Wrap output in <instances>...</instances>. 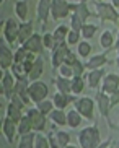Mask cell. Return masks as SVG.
I'll return each mask as SVG.
<instances>
[{
    "label": "cell",
    "mask_w": 119,
    "mask_h": 148,
    "mask_svg": "<svg viewBox=\"0 0 119 148\" xmlns=\"http://www.w3.org/2000/svg\"><path fill=\"white\" fill-rule=\"evenodd\" d=\"M95 2H103V0H95Z\"/></svg>",
    "instance_id": "48"
},
{
    "label": "cell",
    "mask_w": 119,
    "mask_h": 148,
    "mask_svg": "<svg viewBox=\"0 0 119 148\" xmlns=\"http://www.w3.org/2000/svg\"><path fill=\"white\" fill-rule=\"evenodd\" d=\"M70 12H72V3H69L67 0H52V5H51V16H52L56 21L69 16Z\"/></svg>",
    "instance_id": "6"
},
{
    "label": "cell",
    "mask_w": 119,
    "mask_h": 148,
    "mask_svg": "<svg viewBox=\"0 0 119 148\" xmlns=\"http://www.w3.org/2000/svg\"><path fill=\"white\" fill-rule=\"evenodd\" d=\"M33 34H34V33H33V23H31V21H21V23H20V31H18V42H20V44H25Z\"/></svg>",
    "instance_id": "17"
},
{
    "label": "cell",
    "mask_w": 119,
    "mask_h": 148,
    "mask_svg": "<svg viewBox=\"0 0 119 148\" xmlns=\"http://www.w3.org/2000/svg\"><path fill=\"white\" fill-rule=\"evenodd\" d=\"M77 2H88V0H77Z\"/></svg>",
    "instance_id": "47"
},
{
    "label": "cell",
    "mask_w": 119,
    "mask_h": 148,
    "mask_svg": "<svg viewBox=\"0 0 119 148\" xmlns=\"http://www.w3.org/2000/svg\"><path fill=\"white\" fill-rule=\"evenodd\" d=\"M56 140H57V147L64 148L70 143V135L67 134L65 130H59L57 134H56Z\"/></svg>",
    "instance_id": "35"
},
{
    "label": "cell",
    "mask_w": 119,
    "mask_h": 148,
    "mask_svg": "<svg viewBox=\"0 0 119 148\" xmlns=\"http://www.w3.org/2000/svg\"><path fill=\"white\" fill-rule=\"evenodd\" d=\"M116 65L119 67V52H118V59H116Z\"/></svg>",
    "instance_id": "46"
},
{
    "label": "cell",
    "mask_w": 119,
    "mask_h": 148,
    "mask_svg": "<svg viewBox=\"0 0 119 148\" xmlns=\"http://www.w3.org/2000/svg\"><path fill=\"white\" fill-rule=\"evenodd\" d=\"M34 138H36V130H31L28 134L21 135V138L18 142V148H34Z\"/></svg>",
    "instance_id": "27"
},
{
    "label": "cell",
    "mask_w": 119,
    "mask_h": 148,
    "mask_svg": "<svg viewBox=\"0 0 119 148\" xmlns=\"http://www.w3.org/2000/svg\"><path fill=\"white\" fill-rule=\"evenodd\" d=\"M100 140H101V135H100V129L96 125L85 127L78 134V143L82 148H98L101 143Z\"/></svg>",
    "instance_id": "1"
},
{
    "label": "cell",
    "mask_w": 119,
    "mask_h": 148,
    "mask_svg": "<svg viewBox=\"0 0 119 148\" xmlns=\"http://www.w3.org/2000/svg\"><path fill=\"white\" fill-rule=\"evenodd\" d=\"M87 69V67L83 65V64H82V62L78 60V59H77V60L74 62V64H72V70H74V77H82V75H83V70Z\"/></svg>",
    "instance_id": "41"
},
{
    "label": "cell",
    "mask_w": 119,
    "mask_h": 148,
    "mask_svg": "<svg viewBox=\"0 0 119 148\" xmlns=\"http://www.w3.org/2000/svg\"><path fill=\"white\" fill-rule=\"evenodd\" d=\"M28 95L31 98V103L38 104L39 101L46 99L49 95V88L44 82H39V80H34V82H30V86H28Z\"/></svg>",
    "instance_id": "3"
},
{
    "label": "cell",
    "mask_w": 119,
    "mask_h": 148,
    "mask_svg": "<svg viewBox=\"0 0 119 148\" xmlns=\"http://www.w3.org/2000/svg\"><path fill=\"white\" fill-rule=\"evenodd\" d=\"M17 132H18V124L15 121H12L10 117H5L3 122H2V134H3V137L7 138V142L10 145L15 142Z\"/></svg>",
    "instance_id": "11"
},
{
    "label": "cell",
    "mask_w": 119,
    "mask_h": 148,
    "mask_svg": "<svg viewBox=\"0 0 119 148\" xmlns=\"http://www.w3.org/2000/svg\"><path fill=\"white\" fill-rule=\"evenodd\" d=\"M75 109L83 116V119L91 121L93 119V111H95V101H93L91 98H88V96L78 98V99H75Z\"/></svg>",
    "instance_id": "7"
},
{
    "label": "cell",
    "mask_w": 119,
    "mask_h": 148,
    "mask_svg": "<svg viewBox=\"0 0 119 148\" xmlns=\"http://www.w3.org/2000/svg\"><path fill=\"white\" fill-rule=\"evenodd\" d=\"M96 104H98V111L101 114V117L106 121V124L109 127H113L109 124V111H111V99H109V95L105 91H100L96 93Z\"/></svg>",
    "instance_id": "5"
},
{
    "label": "cell",
    "mask_w": 119,
    "mask_h": 148,
    "mask_svg": "<svg viewBox=\"0 0 119 148\" xmlns=\"http://www.w3.org/2000/svg\"><path fill=\"white\" fill-rule=\"evenodd\" d=\"M49 137H44L41 132H36V138H34V148H49Z\"/></svg>",
    "instance_id": "36"
},
{
    "label": "cell",
    "mask_w": 119,
    "mask_h": 148,
    "mask_svg": "<svg viewBox=\"0 0 119 148\" xmlns=\"http://www.w3.org/2000/svg\"><path fill=\"white\" fill-rule=\"evenodd\" d=\"M43 73H44V60H43V57H36V60H34V64L31 67V72H30V82L39 80Z\"/></svg>",
    "instance_id": "20"
},
{
    "label": "cell",
    "mask_w": 119,
    "mask_h": 148,
    "mask_svg": "<svg viewBox=\"0 0 119 148\" xmlns=\"http://www.w3.org/2000/svg\"><path fill=\"white\" fill-rule=\"evenodd\" d=\"M80 36H82V33H80V31L70 29V31H69V36H67V44H69V46L78 44L80 42Z\"/></svg>",
    "instance_id": "37"
},
{
    "label": "cell",
    "mask_w": 119,
    "mask_h": 148,
    "mask_svg": "<svg viewBox=\"0 0 119 148\" xmlns=\"http://www.w3.org/2000/svg\"><path fill=\"white\" fill-rule=\"evenodd\" d=\"M31 130H33V124H31L30 117H28V114H26V116L21 117V121L18 122V134L25 135V134H28V132H31Z\"/></svg>",
    "instance_id": "30"
},
{
    "label": "cell",
    "mask_w": 119,
    "mask_h": 148,
    "mask_svg": "<svg viewBox=\"0 0 119 148\" xmlns=\"http://www.w3.org/2000/svg\"><path fill=\"white\" fill-rule=\"evenodd\" d=\"M49 117L56 125H67V112H64V109L54 108L49 114Z\"/></svg>",
    "instance_id": "22"
},
{
    "label": "cell",
    "mask_w": 119,
    "mask_h": 148,
    "mask_svg": "<svg viewBox=\"0 0 119 148\" xmlns=\"http://www.w3.org/2000/svg\"><path fill=\"white\" fill-rule=\"evenodd\" d=\"M109 99H111V109L116 108L119 104V90H116L114 93H111L109 95Z\"/></svg>",
    "instance_id": "42"
},
{
    "label": "cell",
    "mask_w": 119,
    "mask_h": 148,
    "mask_svg": "<svg viewBox=\"0 0 119 148\" xmlns=\"http://www.w3.org/2000/svg\"><path fill=\"white\" fill-rule=\"evenodd\" d=\"M18 31H20V23L15 18H8L3 28V36L8 44H13L18 39Z\"/></svg>",
    "instance_id": "9"
},
{
    "label": "cell",
    "mask_w": 119,
    "mask_h": 148,
    "mask_svg": "<svg viewBox=\"0 0 119 148\" xmlns=\"http://www.w3.org/2000/svg\"><path fill=\"white\" fill-rule=\"evenodd\" d=\"M51 5H52V0H39L38 7H36V13H38V18L41 20V23H43V29L46 28L47 16L51 15Z\"/></svg>",
    "instance_id": "15"
},
{
    "label": "cell",
    "mask_w": 119,
    "mask_h": 148,
    "mask_svg": "<svg viewBox=\"0 0 119 148\" xmlns=\"http://www.w3.org/2000/svg\"><path fill=\"white\" fill-rule=\"evenodd\" d=\"M85 83H83V77H72V93L74 95H80L83 91Z\"/></svg>",
    "instance_id": "34"
},
{
    "label": "cell",
    "mask_w": 119,
    "mask_h": 148,
    "mask_svg": "<svg viewBox=\"0 0 119 148\" xmlns=\"http://www.w3.org/2000/svg\"><path fill=\"white\" fill-rule=\"evenodd\" d=\"M82 114L77 111V109H70L69 112H67V125L70 127V129H77V127L82 124Z\"/></svg>",
    "instance_id": "26"
},
{
    "label": "cell",
    "mask_w": 119,
    "mask_h": 148,
    "mask_svg": "<svg viewBox=\"0 0 119 148\" xmlns=\"http://www.w3.org/2000/svg\"><path fill=\"white\" fill-rule=\"evenodd\" d=\"M54 83H56L57 91L65 93V95H70V93H72V78H67V77H62V75H59Z\"/></svg>",
    "instance_id": "21"
},
{
    "label": "cell",
    "mask_w": 119,
    "mask_h": 148,
    "mask_svg": "<svg viewBox=\"0 0 119 148\" xmlns=\"http://www.w3.org/2000/svg\"><path fill=\"white\" fill-rule=\"evenodd\" d=\"M83 25L85 23L80 20L78 16L75 13H72V16H70V29H75V31H82V28H83Z\"/></svg>",
    "instance_id": "38"
},
{
    "label": "cell",
    "mask_w": 119,
    "mask_h": 148,
    "mask_svg": "<svg viewBox=\"0 0 119 148\" xmlns=\"http://www.w3.org/2000/svg\"><path fill=\"white\" fill-rule=\"evenodd\" d=\"M57 72H59V75H62V77H67V78H72V77H74L72 65H69V64H62V65L57 69Z\"/></svg>",
    "instance_id": "39"
},
{
    "label": "cell",
    "mask_w": 119,
    "mask_h": 148,
    "mask_svg": "<svg viewBox=\"0 0 119 148\" xmlns=\"http://www.w3.org/2000/svg\"><path fill=\"white\" fill-rule=\"evenodd\" d=\"M52 101H54V106H56V108L65 109L67 106H69V103H70V101H74V96H69V95H65V93L57 91L56 95H54Z\"/></svg>",
    "instance_id": "23"
},
{
    "label": "cell",
    "mask_w": 119,
    "mask_h": 148,
    "mask_svg": "<svg viewBox=\"0 0 119 148\" xmlns=\"http://www.w3.org/2000/svg\"><path fill=\"white\" fill-rule=\"evenodd\" d=\"M36 108L39 109V111H41L43 114L49 116V114H51V111H52V109L56 108V106H54V101H51V99H47V98H46V99L39 101V103L36 104Z\"/></svg>",
    "instance_id": "31"
},
{
    "label": "cell",
    "mask_w": 119,
    "mask_h": 148,
    "mask_svg": "<svg viewBox=\"0 0 119 148\" xmlns=\"http://www.w3.org/2000/svg\"><path fill=\"white\" fill-rule=\"evenodd\" d=\"M21 46H25L28 51H31V52H34V54H41L46 49L44 42H43V36L38 34V33H34V34L31 36L25 44H21Z\"/></svg>",
    "instance_id": "13"
},
{
    "label": "cell",
    "mask_w": 119,
    "mask_h": 148,
    "mask_svg": "<svg viewBox=\"0 0 119 148\" xmlns=\"http://www.w3.org/2000/svg\"><path fill=\"white\" fill-rule=\"evenodd\" d=\"M49 143H51V147L52 148H57V140H56V134H49Z\"/></svg>",
    "instance_id": "43"
},
{
    "label": "cell",
    "mask_w": 119,
    "mask_h": 148,
    "mask_svg": "<svg viewBox=\"0 0 119 148\" xmlns=\"http://www.w3.org/2000/svg\"><path fill=\"white\" fill-rule=\"evenodd\" d=\"M96 31H98L96 25H90V23H85L80 33H82V36H83V39H91L93 36L96 34Z\"/></svg>",
    "instance_id": "32"
},
{
    "label": "cell",
    "mask_w": 119,
    "mask_h": 148,
    "mask_svg": "<svg viewBox=\"0 0 119 148\" xmlns=\"http://www.w3.org/2000/svg\"><path fill=\"white\" fill-rule=\"evenodd\" d=\"M108 64V57L106 54H96V56L90 57L88 60L85 62V67L88 70H95V69H101Z\"/></svg>",
    "instance_id": "18"
},
{
    "label": "cell",
    "mask_w": 119,
    "mask_h": 148,
    "mask_svg": "<svg viewBox=\"0 0 119 148\" xmlns=\"http://www.w3.org/2000/svg\"><path fill=\"white\" fill-rule=\"evenodd\" d=\"M70 52V46L65 42H56V46L52 47V59H51V62H52V67L56 70L59 69V67L64 64V60H65V56Z\"/></svg>",
    "instance_id": "4"
},
{
    "label": "cell",
    "mask_w": 119,
    "mask_h": 148,
    "mask_svg": "<svg viewBox=\"0 0 119 148\" xmlns=\"http://www.w3.org/2000/svg\"><path fill=\"white\" fill-rule=\"evenodd\" d=\"M111 3L114 5V7H119V0H111Z\"/></svg>",
    "instance_id": "44"
},
{
    "label": "cell",
    "mask_w": 119,
    "mask_h": 148,
    "mask_svg": "<svg viewBox=\"0 0 119 148\" xmlns=\"http://www.w3.org/2000/svg\"><path fill=\"white\" fill-rule=\"evenodd\" d=\"M103 78H105V70L101 69H95V70H90V73L87 75V82H88V86L91 90H96L100 85H101Z\"/></svg>",
    "instance_id": "16"
},
{
    "label": "cell",
    "mask_w": 119,
    "mask_h": 148,
    "mask_svg": "<svg viewBox=\"0 0 119 148\" xmlns=\"http://www.w3.org/2000/svg\"><path fill=\"white\" fill-rule=\"evenodd\" d=\"M69 26H65V25H61V26H57L56 29H54V39H56V42H65L67 41V36H69Z\"/></svg>",
    "instance_id": "29"
},
{
    "label": "cell",
    "mask_w": 119,
    "mask_h": 148,
    "mask_svg": "<svg viewBox=\"0 0 119 148\" xmlns=\"http://www.w3.org/2000/svg\"><path fill=\"white\" fill-rule=\"evenodd\" d=\"M7 117H10L12 121H15V122L18 124V122L21 121V117H23L21 108H20V106H17L15 103H12V101H10L8 106H7Z\"/></svg>",
    "instance_id": "24"
},
{
    "label": "cell",
    "mask_w": 119,
    "mask_h": 148,
    "mask_svg": "<svg viewBox=\"0 0 119 148\" xmlns=\"http://www.w3.org/2000/svg\"><path fill=\"white\" fill-rule=\"evenodd\" d=\"M43 42H44L46 49H51V51H52V47L56 46V39H54L52 33H44V36H43Z\"/></svg>",
    "instance_id": "40"
},
{
    "label": "cell",
    "mask_w": 119,
    "mask_h": 148,
    "mask_svg": "<svg viewBox=\"0 0 119 148\" xmlns=\"http://www.w3.org/2000/svg\"><path fill=\"white\" fill-rule=\"evenodd\" d=\"M15 75L10 72V70H3V75H2V95L5 98H12V95L15 93V80H13Z\"/></svg>",
    "instance_id": "10"
},
{
    "label": "cell",
    "mask_w": 119,
    "mask_h": 148,
    "mask_svg": "<svg viewBox=\"0 0 119 148\" xmlns=\"http://www.w3.org/2000/svg\"><path fill=\"white\" fill-rule=\"evenodd\" d=\"M114 36L111 31H103L101 33V38H100V46H101L105 51H109L113 46H114Z\"/></svg>",
    "instance_id": "28"
},
{
    "label": "cell",
    "mask_w": 119,
    "mask_h": 148,
    "mask_svg": "<svg viewBox=\"0 0 119 148\" xmlns=\"http://www.w3.org/2000/svg\"><path fill=\"white\" fill-rule=\"evenodd\" d=\"M28 117H30L31 124H33V130L36 132H43L46 127V114H43L38 108L34 109H28Z\"/></svg>",
    "instance_id": "8"
},
{
    "label": "cell",
    "mask_w": 119,
    "mask_h": 148,
    "mask_svg": "<svg viewBox=\"0 0 119 148\" xmlns=\"http://www.w3.org/2000/svg\"><path fill=\"white\" fill-rule=\"evenodd\" d=\"M13 62H15V54H12V51L5 44H2L0 46V69L10 70L12 65H13Z\"/></svg>",
    "instance_id": "14"
},
{
    "label": "cell",
    "mask_w": 119,
    "mask_h": 148,
    "mask_svg": "<svg viewBox=\"0 0 119 148\" xmlns=\"http://www.w3.org/2000/svg\"><path fill=\"white\" fill-rule=\"evenodd\" d=\"M28 12H30V7H28L26 0H17V3H15V13H17L18 20L25 21L28 18Z\"/></svg>",
    "instance_id": "25"
},
{
    "label": "cell",
    "mask_w": 119,
    "mask_h": 148,
    "mask_svg": "<svg viewBox=\"0 0 119 148\" xmlns=\"http://www.w3.org/2000/svg\"><path fill=\"white\" fill-rule=\"evenodd\" d=\"M77 54L80 57H88L91 54V44L88 41H82V42L77 44Z\"/></svg>",
    "instance_id": "33"
},
{
    "label": "cell",
    "mask_w": 119,
    "mask_h": 148,
    "mask_svg": "<svg viewBox=\"0 0 119 148\" xmlns=\"http://www.w3.org/2000/svg\"><path fill=\"white\" fill-rule=\"evenodd\" d=\"M116 90H119V75L116 73H109V75H105V78L101 82V91L108 93H114Z\"/></svg>",
    "instance_id": "12"
},
{
    "label": "cell",
    "mask_w": 119,
    "mask_h": 148,
    "mask_svg": "<svg viewBox=\"0 0 119 148\" xmlns=\"http://www.w3.org/2000/svg\"><path fill=\"white\" fill-rule=\"evenodd\" d=\"M116 49H118V52H119V34H118V39H116Z\"/></svg>",
    "instance_id": "45"
},
{
    "label": "cell",
    "mask_w": 119,
    "mask_h": 148,
    "mask_svg": "<svg viewBox=\"0 0 119 148\" xmlns=\"http://www.w3.org/2000/svg\"><path fill=\"white\" fill-rule=\"evenodd\" d=\"M72 13H75L83 23H87V20H88L90 15H91V13H90V10H88V7H87V2L72 3Z\"/></svg>",
    "instance_id": "19"
},
{
    "label": "cell",
    "mask_w": 119,
    "mask_h": 148,
    "mask_svg": "<svg viewBox=\"0 0 119 148\" xmlns=\"http://www.w3.org/2000/svg\"><path fill=\"white\" fill-rule=\"evenodd\" d=\"M95 10H96V15L103 21H111V23L119 21V13L116 12V7L113 3L109 5L108 2H95Z\"/></svg>",
    "instance_id": "2"
}]
</instances>
